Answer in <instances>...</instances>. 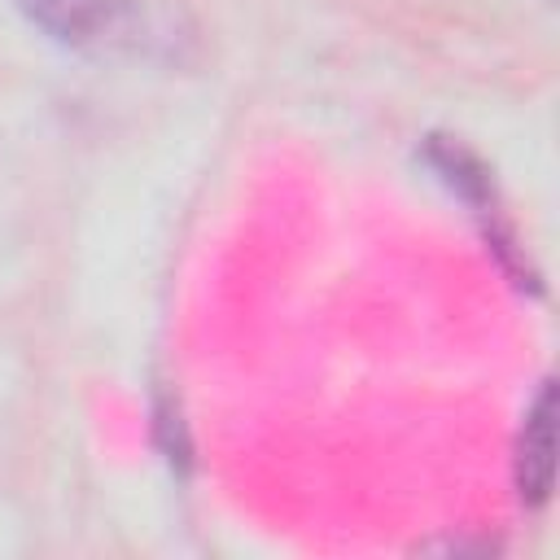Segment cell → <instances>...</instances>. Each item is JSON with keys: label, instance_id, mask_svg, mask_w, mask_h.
I'll return each instance as SVG.
<instances>
[{"label": "cell", "instance_id": "obj_2", "mask_svg": "<svg viewBox=\"0 0 560 560\" xmlns=\"http://www.w3.org/2000/svg\"><path fill=\"white\" fill-rule=\"evenodd\" d=\"M551 472H556V385L542 381L521 442H516V490L525 503H542L551 494Z\"/></svg>", "mask_w": 560, "mask_h": 560}, {"label": "cell", "instance_id": "obj_1", "mask_svg": "<svg viewBox=\"0 0 560 560\" xmlns=\"http://www.w3.org/2000/svg\"><path fill=\"white\" fill-rule=\"evenodd\" d=\"M39 31L74 48H175V31L153 22L140 0H13Z\"/></svg>", "mask_w": 560, "mask_h": 560}]
</instances>
